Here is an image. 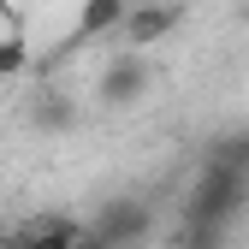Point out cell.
Returning a JSON list of instances; mask_svg holds the SVG:
<instances>
[{"mask_svg":"<svg viewBox=\"0 0 249 249\" xmlns=\"http://www.w3.org/2000/svg\"><path fill=\"white\" fill-rule=\"evenodd\" d=\"M249 202V172L237 166H220V160H208L190 184V202H184V220H202V226H231L237 213Z\"/></svg>","mask_w":249,"mask_h":249,"instance_id":"cell-1","label":"cell"},{"mask_svg":"<svg viewBox=\"0 0 249 249\" xmlns=\"http://www.w3.org/2000/svg\"><path fill=\"white\" fill-rule=\"evenodd\" d=\"M89 226L101 231L107 249H137V243L154 231V208H148L142 196H113V202L95 208V220H89Z\"/></svg>","mask_w":249,"mask_h":249,"instance_id":"cell-2","label":"cell"},{"mask_svg":"<svg viewBox=\"0 0 249 249\" xmlns=\"http://www.w3.org/2000/svg\"><path fill=\"white\" fill-rule=\"evenodd\" d=\"M148 83H154L148 59H142L137 48H124L119 59H107V66H101V77H95V95H101V107H137V101L148 95Z\"/></svg>","mask_w":249,"mask_h":249,"instance_id":"cell-3","label":"cell"},{"mask_svg":"<svg viewBox=\"0 0 249 249\" xmlns=\"http://www.w3.org/2000/svg\"><path fill=\"white\" fill-rule=\"evenodd\" d=\"M172 30H178V6H166V0H142V6H124V18H119L113 36L142 53V48H160Z\"/></svg>","mask_w":249,"mask_h":249,"instance_id":"cell-4","label":"cell"},{"mask_svg":"<svg viewBox=\"0 0 249 249\" xmlns=\"http://www.w3.org/2000/svg\"><path fill=\"white\" fill-rule=\"evenodd\" d=\"M124 6H131V0H83L71 36H77V42H101V36H113L119 18H124Z\"/></svg>","mask_w":249,"mask_h":249,"instance_id":"cell-5","label":"cell"},{"mask_svg":"<svg viewBox=\"0 0 249 249\" xmlns=\"http://www.w3.org/2000/svg\"><path fill=\"white\" fill-rule=\"evenodd\" d=\"M77 231H83V220H48L12 243H0V249H77Z\"/></svg>","mask_w":249,"mask_h":249,"instance_id":"cell-6","label":"cell"},{"mask_svg":"<svg viewBox=\"0 0 249 249\" xmlns=\"http://www.w3.org/2000/svg\"><path fill=\"white\" fill-rule=\"evenodd\" d=\"M30 124H36V131H48V137L71 131V124H77V101H71V95H42L36 107H30Z\"/></svg>","mask_w":249,"mask_h":249,"instance_id":"cell-7","label":"cell"},{"mask_svg":"<svg viewBox=\"0 0 249 249\" xmlns=\"http://www.w3.org/2000/svg\"><path fill=\"white\" fill-rule=\"evenodd\" d=\"M172 249H226V226H202V220H178Z\"/></svg>","mask_w":249,"mask_h":249,"instance_id":"cell-8","label":"cell"},{"mask_svg":"<svg viewBox=\"0 0 249 249\" xmlns=\"http://www.w3.org/2000/svg\"><path fill=\"white\" fill-rule=\"evenodd\" d=\"M208 160H220V166H237V172H249V131L213 137V142H208Z\"/></svg>","mask_w":249,"mask_h":249,"instance_id":"cell-9","label":"cell"},{"mask_svg":"<svg viewBox=\"0 0 249 249\" xmlns=\"http://www.w3.org/2000/svg\"><path fill=\"white\" fill-rule=\"evenodd\" d=\"M24 66H30V36L6 30V36H0V83H6V77H18Z\"/></svg>","mask_w":249,"mask_h":249,"instance_id":"cell-10","label":"cell"}]
</instances>
